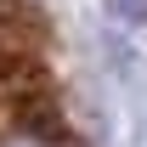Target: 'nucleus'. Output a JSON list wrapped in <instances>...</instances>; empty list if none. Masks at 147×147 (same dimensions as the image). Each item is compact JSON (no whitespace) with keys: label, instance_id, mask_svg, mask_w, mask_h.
I'll return each mask as SVG.
<instances>
[{"label":"nucleus","instance_id":"nucleus-1","mask_svg":"<svg viewBox=\"0 0 147 147\" xmlns=\"http://www.w3.org/2000/svg\"><path fill=\"white\" fill-rule=\"evenodd\" d=\"M0 147H68L62 125H57V113H28L17 125H0Z\"/></svg>","mask_w":147,"mask_h":147}]
</instances>
